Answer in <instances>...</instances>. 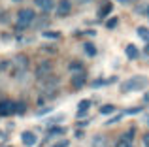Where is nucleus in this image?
Listing matches in <instances>:
<instances>
[{"mask_svg":"<svg viewBox=\"0 0 149 147\" xmlns=\"http://www.w3.org/2000/svg\"><path fill=\"white\" fill-rule=\"evenodd\" d=\"M149 85V79L143 76H132L130 79L121 83V91L123 92H136V91H143Z\"/></svg>","mask_w":149,"mask_h":147,"instance_id":"nucleus-1","label":"nucleus"},{"mask_svg":"<svg viewBox=\"0 0 149 147\" xmlns=\"http://www.w3.org/2000/svg\"><path fill=\"white\" fill-rule=\"evenodd\" d=\"M34 19H36L34 10H30V8L19 10V13H17V30H23V28H26V26H30Z\"/></svg>","mask_w":149,"mask_h":147,"instance_id":"nucleus-2","label":"nucleus"},{"mask_svg":"<svg viewBox=\"0 0 149 147\" xmlns=\"http://www.w3.org/2000/svg\"><path fill=\"white\" fill-rule=\"evenodd\" d=\"M15 113V102L11 100H0V117H6V115Z\"/></svg>","mask_w":149,"mask_h":147,"instance_id":"nucleus-3","label":"nucleus"},{"mask_svg":"<svg viewBox=\"0 0 149 147\" xmlns=\"http://www.w3.org/2000/svg\"><path fill=\"white\" fill-rule=\"evenodd\" d=\"M70 11H72V2L70 0H61L57 4V15L58 17H66V15H70Z\"/></svg>","mask_w":149,"mask_h":147,"instance_id":"nucleus-4","label":"nucleus"},{"mask_svg":"<svg viewBox=\"0 0 149 147\" xmlns=\"http://www.w3.org/2000/svg\"><path fill=\"white\" fill-rule=\"evenodd\" d=\"M21 141H23V145L32 147V145H36L38 138H36V134H34V132H30V130H25V132L21 134Z\"/></svg>","mask_w":149,"mask_h":147,"instance_id":"nucleus-5","label":"nucleus"},{"mask_svg":"<svg viewBox=\"0 0 149 147\" xmlns=\"http://www.w3.org/2000/svg\"><path fill=\"white\" fill-rule=\"evenodd\" d=\"M85 81H87V76H85L83 72H81V74H76V76H72V87L74 89H81L85 85Z\"/></svg>","mask_w":149,"mask_h":147,"instance_id":"nucleus-6","label":"nucleus"},{"mask_svg":"<svg viewBox=\"0 0 149 147\" xmlns=\"http://www.w3.org/2000/svg\"><path fill=\"white\" fill-rule=\"evenodd\" d=\"M34 4H36L42 11H45V13L55 8V2H53V0H34Z\"/></svg>","mask_w":149,"mask_h":147,"instance_id":"nucleus-7","label":"nucleus"},{"mask_svg":"<svg viewBox=\"0 0 149 147\" xmlns=\"http://www.w3.org/2000/svg\"><path fill=\"white\" fill-rule=\"evenodd\" d=\"M111 10H113V4H111V2H104V4L100 6V10H98V17H100V19L108 17V15L111 13Z\"/></svg>","mask_w":149,"mask_h":147,"instance_id":"nucleus-8","label":"nucleus"},{"mask_svg":"<svg viewBox=\"0 0 149 147\" xmlns=\"http://www.w3.org/2000/svg\"><path fill=\"white\" fill-rule=\"evenodd\" d=\"M125 53H127V57H128L130 60H136V59L140 57V51L136 49V45H132V44H128L127 47H125Z\"/></svg>","mask_w":149,"mask_h":147,"instance_id":"nucleus-9","label":"nucleus"},{"mask_svg":"<svg viewBox=\"0 0 149 147\" xmlns=\"http://www.w3.org/2000/svg\"><path fill=\"white\" fill-rule=\"evenodd\" d=\"M49 72H51V64L49 62H44V64H40V66H38L36 76L38 77H45V76H49Z\"/></svg>","mask_w":149,"mask_h":147,"instance_id":"nucleus-10","label":"nucleus"},{"mask_svg":"<svg viewBox=\"0 0 149 147\" xmlns=\"http://www.w3.org/2000/svg\"><path fill=\"white\" fill-rule=\"evenodd\" d=\"M89 107H91V100H81L79 107H77V117H83V115L89 111Z\"/></svg>","mask_w":149,"mask_h":147,"instance_id":"nucleus-11","label":"nucleus"},{"mask_svg":"<svg viewBox=\"0 0 149 147\" xmlns=\"http://www.w3.org/2000/svg\"><path fill=\"white\" fill-rule=\"evenodd\" d=\"M138 36L142 38L146 44H149V28H147V26H140V28H138Z\"/></svg>","mask_w":149,"mask_h":147,"instance_id":"nucleus-12","label":"nucleus"},{"mask_svg":"<svg viewBox=\"0 0 149 147\" xmlns=\"http://www.w3.org/2000/svg\"><path fill=\"white\" fill-rule=\"evenodd\" d=\"M15 64H17V66H21V70H25V68L29 66V60H26L25 55H19L17 59H15Z\"/></svg>","mask_w":149,"mask_h":147,"instance_id":"nucleus-13","label":"nucleus"},{"mask_svg":"<svg viewBox=\"0 0 149 147\" xmlns=\"http://www.w3.org/2000/svg\"><path fill=\"white\" fill-rule=\"evenodd\" d=\"M115 111V106H111V104H106V106H100V113L102 115H109Z\"/></svg>","mask_w":149,"mask_h":147,"instance_id":"nucleus-14","label":"nucleus"},{"mask_svg":"<svg viewBox=\"0 0 149 147\" xmlns=\"http://www.w3.org/2000/svg\"><path fill=\"white\" fill-rule=\"evenodd\" d=\"M83 49H85V53H87L89 57H95V55H96V49H95V45H93L91 42H87V44H85V47H83Z\"/></svg>","mask_w":149,"mask_h":147,"instance_id":"nucleus-15","label":"nucleus"},{"mask_svg":"<svg viewBox=\"0 0 149 147\" xmlns=\"http://www.w3.org/2000/svg\"><path fill=\"white\" fill-rule=\"evenodd\" d=\"M115 147H132V141L127 140L125 136H121L119 140H117V145H115Z\"/></svg>","mask_w":149,"mask_h":147,"instance_id":"nucleus-16","label":"nucleus"},{"mask_svg":"<svg viewBox=\"0 0 149 147\" xmlns=\"http://www.w3.org/2000/svg\"><path fill=\"white\" fill-rule=\"evenodd\" d=\"M57 134H64V128H62V126H53V128H49V136H57Z\"/></svg>","mask_w":149,"mask_h":147,"instance_id":"nucleus-17","label":"nucleus"},{"mask_svg":"<svg viewBox=\"0 0 149 147\" xmlns=\"http://www.w3.org/2000/svg\"><path fill=\"white\" fill-rule=\"evenodd\" d=\"M117 23H119V19H117V17H111V19H108V21H106V26H108V28H115Z\"/></svg>","mask_w":149,"mask_h":147,"instance_id":"nucleus-18","label":"nucleus"},{"mask_svg":"<svg viewBox=\"0 0 149 147\" xmlns=\"http://www.w3.org/2000/svg\"><path fill=\"white\" fill-rule=\"evenodd\" d=\"M70 70H83V66H81V64L79 62H72V64H70Z\"/></svg>","mask_w":149,"mask_h":147,"instance_id":"nucleus-19","label":"nucleus"},{"mask_svg":"<svg viewBox=\"0 0 149 147\" xmlns=\"http://www.w3.org/2000/svg\"><path fill=\"white\" fill-rule=\"evenodd\" d=\"M25 111V104H15V113H23Z\"/></svg>","mask_w":149,"mask_h":147,"instance_id":"nucleus-20","label":"nucleus"},{"mask_svg":"<svg viewBox=\"0 0 149 147\" xmlns=\"http://www.w3.org/2000/svg\"><path fill=\"white\" fill-rule=\"evenodd\" d=\"M44 36H45V38H58V32H47V30H45Z\"/></svg>","mask_w":149,"mask_h":147,"instance_id":"nucleus-21","label":"nucleus"},{"mask_svg":"<svg viewBox=\"0 0 149 147\" xmlns=\"http://www.w3.org/2000/svg\"><path fill=\"white\" fill-rule=\"evenodd\" d=\"M53 147H68V141H66V140H62V141H58V144H55Z\"/></svg>","mask_w":149,"mask_h":147,"instance_id":"nucleus-22","label":"nucleus"},{"mask_svg":"<svg viewBox=\"0 0 149 147\" xmlns=\"http://www.w3.org/2000/svg\"><path fill=\"white\" fill-rule=\"evenodd\" d=\"M143 145H146V147H149V132L146 134V136H143Z\"/></svg>","mask_w":149,"mask_h":147,"instance_id":"nucleus-23","label":"nucleus"},{"mask_svg":"<svg viewBox=\"0 0 149 147\" xmlns=\"http://www.w3.org/2000/svg\"><path fill=\"white\" fill-rule=\"evenodd\" d=\"M8 66H10V62H0V70H6Z\"/></svg>","mask_w":149,"mask_h":147,"instance_id":"nucleus-24","label":"nucleus"},{"mask_svg":"<svg viewBox=\"0 0 149 147\" xmlns=\"http://www.w3.org/2000/svg\"><path fill=\"white\" fill-rule=\"evenodd\" d=\"M119 4H130V2H134V0H117Z\"/></svg>","mask_w":149,"mask_h":147,"instance_id":"nucleus-25","label":"nucleus"},{"mask_svg":"<svg viewBox=\"0 0 149 147\" xmlns=\"http://www.w3.org/2000/svg\"><path fill=\"white\" fill-rule=\"evenodd\" d=\"M79 4H89V2H93V0H77Z\"/></svg>","mask_w":149,"mask_h":147,"instance_id":"nucleus-26","label":"nucleus"},{"mask_svg":"<svg viewBox=\"0 0 149 147\" xmlns=\"http://www.w3.org/2000/svg\"><path fill=\"white\" fill-rule=\"evenodd\" d=\"M143 53H146V55H149V44L146 45V49H143Z\"/></svg>","mask_w":149,"mask_h":147,"instance_id":"nucleus-27","label":"nucleus"},{"mask_svg":"<svg viewBox=\"0 0 149 147\" xmlns=\"http://www.w3.org/2000/svg\"><path fill=\"white\" fill-rule=\"evenodd\" d=\"M143 100H146V102H149V92H147L146 96H143Z\"/></svg>","mask_w":149,"mask_h":147,"instance_id":"nucleus-28","label":"nucleus"},{"mask_svg":"<svg viewBox=\"0 0 149 147\" xmlns=\"http://www.w3.org/2000/svg\"><path fill=\"white\" fill-rule=\"evenodd\" d=\"M13 2H21V0H13Z\"/></svg>","mask_w":149,"mask_h":147,"instance_id":"nucleus-29","label":"nucleus"},{"mask_svg":"<svg viewBox=\"0 0 149 147\" xmlns=\"http://www.w3.org/2000/svg\"><path fill=\"white\" fill-rule=\"evenodd\" d=\"M147 15H149V8H147Z\"/></svg>","mask_w":149,"mask_h":147,"instance_id":"nucleus-30","label":"nucleus"}]
</instances>
